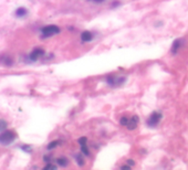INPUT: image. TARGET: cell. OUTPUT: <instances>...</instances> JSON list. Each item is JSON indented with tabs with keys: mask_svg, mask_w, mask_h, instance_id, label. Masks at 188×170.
<instances>
[{
	"mask_svg": "<svg viewBox=\"0 0 188 170\" xmlns=\"http://www.w3.org/2000/svg\"><path fill=\"white\" fill-rule=\"evenodd\" d=\"M16 133L13 131H2V133L0 134V144L3 146L10 145L15 139H16Z\"/></svg>",
	"mask_w": 188,
	"mask_h": 170,
	"instance_id": "cell-1",
	"label": "cell"
},
{
	"mask_svg": "<svg viewBox=\"0 0 188 170\" xmlns=\"http://www.w3.org/2000/svg\"><path fill=\"white\" fill-rule=\"evenodd\" d=\"M162 119V113L159 112H154L151 114V116L147 119V125L151 126V127H154L156 126L157 124L159 123V120Z\"/></svg>",
	"mask_w": 188,
	"mask_h": 170,
	"instance_id": "cell-2",
	"label": "cell"
},
{
	"mask_svg": "<svg viewBox=\"0 0 188 170\" xmlns=\"http://www.w3.org/2000/svg\"><path fill=\"white\" fill-rule=\"evenodd\" d=\"M42 33L43 37H51L53 34H56L60 32V29H59L56 26H47L44 28H42Z\"/></svg>",
	"mask_w": 188,
	"mask_h": 170,
	"instance_id": "cell-3",
	"label": "cell"
},
{
	"mask_svg": "<svg viewBox=\"0 0 188 170\" xmlns=\"http://www.w3.org/2000/svg\"><path fill=\"white\" fill-rule=\"evenodd\" d=\"M137 124H138V117L137 116H133L132 118L127 120V124H126V127L130 131H133V129H135L137 127Z\"/></svg>",
	"mask_w": 188,
	"mask_h": 170,
	"instance_id": "cell-4",
	"label": "cell"
},
{
	"mask_svg": "<svg viewBox=\"0 0 188 170\" xmlns=\"http://www.w3.org/2000/svg\"><path fill=\"white\" fill-rule=\"evenodd\" d=\"M44 54V51L41 50V49H36V50L32 51V53L30 54V59H31L32 61H37L38 59L40 58V56H42V55Z\"/></svg>",
	"mask_w": 188,
	"mask_h": 170,
	"instance_id": "cell-5",
	"label": "cell"
},
{
	"mask_svg": "<svg viewBox=\"0 0 188 170\" xmlns=\"http://www.w3.org/2000/svg\"><path fill=\"white\" fill-rule=\"evenodd\" d=\"M0 64H6V65H11L12 64V59L8 55H0Z\"/></svg>",
	"mask_w": 188,
	"mask_h": 170,
	"instance_id": "cell-6",
	"label": "cell"
},
{
	"mask_svg": "<svg viewBox=\"0 0 188 170\" xmlns=\"http://www.w3.org/2000/svg\"><path fill=\"white\" fill-rule=\"evenodd\" d=\"M180 47H182V40H179V39H177L176 40L174 43H173V47H172V53L173 54H176V53L178 52V50L180 49Z\"/></svg>",
	"mask_w": 188,
	"mask_h": 170,
	"instance_id": "cell-7",
	"label": "cell"
},
{
	"mask_svg": "<svg viewBox=\"0 0 188 170\" xmlns=\"http://www.w3.org/2000/svg\"><path fill=\"white\" fill-rule=\"evenodd\" d=\"M81 39H82V41L88 42V41H91V40L93 39V35H92V33H91V32L84 31L82 33V35H81Z\"/></svg>",
	"mask_w": 188,
	"mask_h": 170,
	"instance_id": "cell-8",
	"label": "cell"
},
{
	"mask_svg": "<svg viewBox=\"0 0 188 170\" xmlns=\"http://www.w3.org/2000/svg\"><path fill=\"white\" fill-rule=\"evenodd\" d=\"M16 15L18 17H23L27 15V9L26 8H19L18 10L16 11Z\"/></svg>",
	"mask_w": 188,
	"mask_h": 170,
	"instance_id": "cell-9",
	"label": "cell"
},
{
	"mask_svg": "<svg viewBox=\"0 0 188 170\" xmlns=\"http://www.w3.org/2000/svg\"><path fill=\"white\" fill-rule=\"evenodd\" d=\"M7 126H8V124H7V122L3 119H0V133L2 131H5L6 128H7Z\"/></svg>",
	"mask_w": 188,
	"mask_h": 170,
	"instance_id": "cell-10",
	"label": "cell"
},
{
	"mask_svg": "<svg viewBox=\"0 0 188 170\" xmlns=\"http://www.w3.org/2000/svg\"><path fill=\"white\" fill-rule=\"evenodd\" d=\"M58 164H59L60 166H66L68 161H66L65 158H63V159H62V158H60V159H58Z\"/></svg>",
	"mask_w": 188,
	"mask_h": 170,
	"instance_id": "cell-11",
	"label": "cell"
},
{
	"mask_svg": "<svg viewBox=\"0 0 188 170\" xmlns=\"http://www.w3.org/2000/svg\"><path fill=\"white\" fill-rule=\"evenodd\" d=\"M127 120H128V118H126V117H122L121 118V125H123V126H126V124H127Z\"/></svg>",
	"mask_w": 188,
	"mask_h": 170,
	"instance_id": "cell-12",
	"label": "cell"
},
{
	"mask_svg": "<svg viewBox=\"0 0 188 170\" xmlns=\"http://www.w3.org/2000/svg\"><path fill=\"white\" fill-rule=\"evenodd\" d=\"M79 143H80V145H81V146H83V145L86 144V138H85V137H82V138H80V139H79Z\"/></svg>",
	"mask_w": 188,
	"mask_h": 170,
	"instance_id": "cell-13",
	"label": "cell"
},
{
	"mask_svg": "<svg viewBox=\"0 0 188 170\" xmlns=\"http://www.w3.org/2000/svg\"><path fill=\"white\" fill-rule=\"evenodd\" d=\"M56 145H58V141H52V143H51V144L48 146V148H49V149H52L53 147H56Z\"/></svg>",
	"mask_w": 188,
	"mask_h": 170,
	"instance_id": "cell-14",
	"label": "cell"
},
{
	"mask_svg": "<svg viewBox=\"0 0 188 170\" xmlns=\"http://www.w3.org/2000/svg\"><path fill=\"white\" fill-rule=\"evenodd\" d=\"M82 151L84 152L85 155H89V150H88V148H86V146H85V145H83V146H82Z\"/></svg>",
	"mask_w": 188,
	"mask_h": 170,
	"instance_id": "cell-15",
	"label": "cell"
},
{
	"mask_svg": "<svg viewBox=\"0 0 188 170\" xmlns=\"http://www.w3.org/2000/svg\"><path fill=\"white\" fill-rule=\"evenodd\" d=\"M45 169H56V167L53 165H48L47 167H45Z\"/></svg>",
	"mask_w": 188,
	"mask_h": 170,
	"instance_id": "cell-16",
	"label": "cell"
},
{
	"mask_svg": "<svg viewBox=\"0 0 188 170\" xmlns=\"http://www.w3.org/2000/svg\"><path fill=\"white\" fill-rule=\"evenodd\" d=\"M127 162H128V165H131V166H133V165H134V162L132 161V159H130V160H128V161H127Z\"/></svg>",
	"mask_w": 188,
	"mask_h": 170,
	"instance_id": "cell-17",
	"label": "cell"
},
{
	"mask_svg": "<svg viewBox=\"0 0 188 170\" xmlns=\"http://www.w3.org/2000/svg\"><path fill=\"white\" fill-rule=\"evenodd\" d=\"M130 166H123V167H122V169H130Z\"/></svg>",
	"mask_w": 188,
	"mask_h": 170,
	"instance_id": "cell-18",
	"label": "cell"
}]
</instances>
